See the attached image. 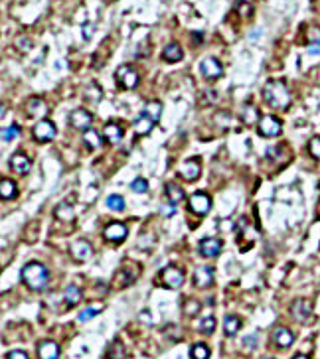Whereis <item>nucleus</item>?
Instances as JSON below:
<instances>
[{"instance_id":"1","label":"nucleus","mask_w":320,"mask_h":359,"mask_svg":"<svg viewBox=\"0 0 320 359\" xmlns=\"http://www.w3.org/2000/svg\"><path fill=\"white\" fill-rule=\"evenodd\" d=\"M22 282L34 290V292H42L48 288L50 284V270L48 266H44L42 262H28L22 268Z\"/></svg>"},{"instance_id":"2","label":"nucleus","mask_w":320,"mask_h":359,"mask_svg":"<svg viewBox=\"0 0 320 359\" xmlns=\"http://www.w3.org/2000/svg\"><path fill=\"white\" fill-rule=\"evenodd\" d=\"M263 99H265L273 109H287L291 105V93L283 81L271 79L263 87Z\"/></svg>"},{"instance_id":"3","label":"nucleus","mask_w":320,"mask_h":359,"mask_svg":"<svg viewBox=\"0 0 320 359\" xmlns=\"http://www.w3.org/2000/svg\"><path fill=\"white\" fill-rule=\"evenodd\" d=\"M115 79L117 83L123 87V89H135L139 85V71L133 67V65H121L117 71H115Z\"/></svg>"},{"instance_id":"4","label":"nucleus","mask_w":320,"mask_h":359,"mask_svg":"<svg viewBox=\"0 0 320 359\" xmlns=\"http://www.w3.org/2000/svg\"><path fill=\"white\" fill-rule=\"evenodd\" d=\"M281 128H283L281 120H279L277 117H273V115L261 117V120H259V124H257L259 134L265 136V138H275V136H279V134H281Z\"/></svg>"},{"instance_id":"5","label":"nucleus","mask_w":320,"mask_h":359,"mask_svg":"<svg viewBox=\"0 0 320 359\" xmlns=\"http://www.w3.org/2000/svg\"><path fill=\"white\" fill-rule=\"evenodd\" d=\"M34 138L38 140V142H52L53 138H55V124H53L52 120H48V119H44V120H38L36 122V126H34Z\"/></svg>"},{"instance_id":"6","label":"nucleus","mask_w":320,"mask_h":359,"mask_svg":"<svg viewBox=\"0 0 320 359\" xmlns=\"http://www.w3.org/2000/svg\"><path fill=\"white\" fill-rule=\"evenodd\" d=\"M69 122H71V126L77 128V130H89V126H91V122H93V115H91L87 109H75V111H71V115H69Z\"/></svg>"},{"instance_id":"7","label":"nucleus","mask_w":320,"mask_h":359,"mask_svg":"<svg viewBox=\"0 0 320 359\" xmlns=\"http://www.w3.org/2000/svg\"><path fill=\"white\" fill-rule=\"evenodd\" d=\"M190 209L196 213V215H206L210 209H212V200L208 194L204 192H196L194 196H190Z\"/></svg>"},{"instance_id":"8","label":"nucleus","mask_w":320,"mask_h":359,"mask_svg":"<svg viewBox=\"0 0 320 359\" xmlns=\"http://www.w3.org/2000/svg\"><path fill=\"white\" fill-rule=\"evenodd\" d=\"M160 276H162V284L168 288H180L184 284V272L176 266H166Z\"/></svg>"},{"instance_id":"9","label":"nucleus","mask_w":320,"mask_h":359,"mask_svg":"<svg viewBox=\"0 0 320 359\" xmlns=\"http://www.w3.org/2000/svg\"><path fill=\"white\" fill-rule=\"evenodd\" d=\"M291 314H293V318H295L297 322H303V324H305V322H309L311 316H313V306H311V302H309L307 298H299V300L293 302Z\"/></svg>"},{"instance_id":"10","label":"nucleus","mask_w":320,"mask_h":359,"mask_svg":"<svg viewBox=\"0 0 320 359\" xmlns=\"http://www.w3.org/2000/svg\"><path fill=\"white\" fill-rule=\"evenodd\" d=\"M127 235H129L127 225H125V223H119V221L109 223L105 227V231H103V237H105L107 241H111V243H119V241H123Z\"/></svg>"},{"instance_id":"11","label":"nucleus","mask_w":320,"mask_h":359,"mask_svg":"<svg viewBox=\"0 0 320 359\" xmlns=\"http://www.w3.org/2000/svg\"><path fill=\"white\" fill-rule=\"evenodd\" d=\"M200 174H202V164L198 158H190L180 166V176L186 178L188 182H196L200 178Z\"/></svg>"},{"instance_id":"12","label":"nucleus","mask_w":320,"mask_h":359,"mask_svg":"<svg viewBox=\"0 0 320 359\" xmlns=\"http://www.w3.org/2000/svg\"><path fill=\"white\" fill-rule=\"evenodd\" d=\"M200 71L204 77L208 79H217L223 75V65L215 59V57H206L202 63H200Z\"/></svg>"},{"instance_id":"13","label":"nucleus","mask_w":320,"mask_h":359,"mask_svg":"<svg viewBox=\"0 0 320 359\" xmlns=\"http://www.w3.org/2000/svg\"><path fill=\"white\" fill-rule=\"evenodd\" d=\"M71 256L79 262H87L89 258H93V249L85 239H79V241L71 243Z\"/></svg>"},{"instance_id":"14","label":"nucleus","mask_w":320,"mask_h":359,"mask_svg":"<svg viewBox=\"0 0 320 359\" xmlns=\"http://www.w3.org/2000/svg\"><path fill=\"white\" fill-rule=\"evenodd\" d=\"M273 342H275V346H277L279 350H287V348L293 346L295 336H293V332H291L289 328L279 326V328H275V332H273Z\"/></svg>"},{"instance_id":"15","label":"nucleus","mask_w":320,"mask_h":359,"mask_svg":"<svg viewBox=\"0 0 320 359\" xmlns=\"http://www.w3.org/2000/svg\"><path fill=\"white\" fill-rule=\"evenodd\" d=\"M221 247H223V243L219 241V239H215V237H206V239H202L200 241V253L202 256H206V258H213V256H217L221 253Z\"/></svg>"},{"instance_id":"16","label":"nucleus","mask_w":320,"mask_h":359,"mask_svg":"<svg viewBox=\"0 0 320 359\" xmlns=\"http://www.w3.org/2000/svg\"><path fill=\"white\" fill-rule=\"evenodd\" d=\"M194 284L198 288H208L213 284V268L212 266H200L194 270Z\"/></svg>"},{"instance_id":"17","label":"nucleus","mask_w":320,"mask_h":359,"mask_svg":"<svg viewBox=\"0 0 320 359\" xmlns=\"http://www.w3.org/2000/svg\"><path fill=\"white\" fill-rule=\"evenodd\" d=\"M38 358L40 359H57L59 358V346L52 340H44L38 344Z\"/></svg>"},{"instance_id":"18","label":"nucleus","mask_w":320,"mask_h":359,"mask_svg":"<svg viewBox=\"0 0 320 359\" xmlns=\"http://www.w3.org/2000/svg\"><path fill=\"white\" fill-rule=\"evenodd\" d=\"M157 122L153 120V119H149L145 113H141L139 117H137V120L133 122V128H135V132H137V136H147L151 130H153V126H155Z\"/></svg>"},{"instance_id":"19","label":"nucleus","mask_w":320,"mask_h":359,"mask_svg":"<svg viewBox=\"0 0 320 359\" xmlns=\"http://www.w3.org/2000/svg\"><path fill=\"white\" fill-rule=\"evenodd\" d=\"M26 111H28V115H30V117H36V119L44 120V117L48 115V105H46V101H42V99L34 97V99H30V101H28V105H26Z\"/></svg>"},{"instance_id":"20","label":"nucleus","mask_w":320,"mask_h":359,"mask_svg":"<svg viewBox=\"0 0 320 359\" xmlns=\"http://www.w3.org/2000/svg\"><path fill=\"white\" fill-rule=\"evenodd\" d=\"M10 166H12V170L16 174H28L30 168H32V162H30V158L26 154L18 152L10 158Z\"/></svg>"},{"instance_id":"21","label":"nucleus","mask_w":320,"mask_h":359,"mask_svg":"<svg viewBox=\"0 0 320 359\" xmlns=\"http://www.w3.org/2000/svg\"><path fill=\"white\" fill-rule=\"evenodd\" d=\"M184 57V51H182V46L178 42H170L164 50H162V59L168 61V63H176Z\"/></svg>"},{"instance_id":"22","label":"nucleus","mask_w":320,"mask_h":359,"mask_svg":"<svg viewBox=\"0 0 320 359\" xmlns=\"http://www.w3.org/2000/svg\"><path fill=\"white\" fill-rule=\"evenodd\" d=\"M103 136H105V140L109 144H117L123 138V128L119 124H115V122H109V124H105Z\"/></svg>"},{"instance_id":"23","label":"nucleus","mask_w":320,"mask_h":359,"mask_svg":"<svg viewBox=\"0 0 320 359\" xmlns=\"http://www.w3.org/2000/svg\"><path fill=\"white\" fill-rule=\"evenodd\" d=\"M241 119H243V122L249 124V126L255 124V122L259 124V120H261V119H259V111H257L255 105H245L243 111H241Z\"/></svg>"},{"instance_id":"24","label":"nucleus","mask_w":320,"mask_h":359,"mask_svg":"<svg viewBox=\"0 0 320 359\" xmlns=\"http://www.w3.org/2000/svg\"><path fill=\"white\" fill-rule=\"evenodd\" d=\"M0 196H2V200H12V198H16V196H18L16 184H14L12 180H8V178H2V182H0Z\"/></svg>"},{"instance_id":"25","label":"nucleus","mask_w":320,"mask_h":359,"mask_svg":"<svg viewBox=\"0 0 320 359\" xmlns=\"http://www.w3.org/2000/svg\"><path fill=\"white\" fill-rule=\"evenodd\" d=\"M239 328H241V320L237 318V316H225L223 318V332H225V336H235L237 332H239Z\"/></svg>"},{"instance_id":"26","label":"nucleus","mask_w":320,"mask_h":359,"mask_svg":"<svg viewBox=\"0 0 320 359\" xmlns=\"http://www.w3.org/2000/svg\"><path fill=\"white\" fill-rule=\"evenodd\" d=\"M143 113H145L149 119H153L155 122H159L160 115H162V103L160 101H149L147 105H145Z\"/></svg>"},{"instance_id":"27","label":"nucleus","mask_w":320,"mask_h":359,"mask_svg":"<svg viewBox=\"0 0 320 359\" xmlns=\"http://www.w3.org/2000/svg\"><path fill=\"white\" fill-rule=\"evenodd\" d=\"M166 196H168V200H170L172 204L176 205L178 202H182V200H184V190H182L178 184L170 182V184H166Z\"/></svg>"},{"instance_id":"28","label":"nucleus","mask_w":320,"mask_h":359,"mask_svg":"<svg viewBox=\"0 0 320 359\" xmlns=\"http://www.w3.org/2000/svg\"><path fill=\"white\" fill-rule=\"evenodd\" d=\"M63 298H65V302H67L69 306H75V304L81 302V290H79L75 284H69V286L65 288V292H63Z\"/></svg>"},{"instance_id":"29","label":"nucleus","mask_w":320,"mask_h":359,"mask_svg":"<svg viewBox=\"0 0 320 359\" xmlns=\"http://www.w3.org/2000/svg\"><path fill=\"white\" fill-rule=\"evenodd\" d=\"M83 142L89 146V148H99L101 146V138H99V132H95L93 128L85 130L83 132Z\"/></svg>"},{"instance_id":"30","label":"nucleus","mask_w":320,"mask_h":359,"mask_svg":"<svg viewBox=\"0 0 320 359\" xmlns=\"http://www.w3.org/2000/svg\"><path fill=\"white\" fill-rule=\"evenodd\" d=\"M101 310H103V304H93V306L85 308L83 312H79V322H87V320L95 318V316H97Z\"/></svg>"},{"instance_id":"31","label":"nucleus","mask_w":320,"mask_h":359,"mask_svg":"<svg viewBox=\"0 0 320 359\" xmlns=\"http://www.w3.org/2000/svg\"><path fill=\"white\" fill-rule=\"evenodd\" d=\"M192 359H210V348L206 344L192 346Z\"/></svg>"},{"instance_id":"32","label":"nucleus","mask_w":320,"mask_h":359,"mask_svg":"<svg viewBox=\"0 0 320 359\" xmlns=\"http://www.w3.org/2000/svg\"><path fill=\"white\" fill-rule=\"evenodd\" d=\"M101 89H99V85L97 83H89L87 85V89H85V99H91L93 103H99L101 101Z\"/></svg>"},{"instance_id":"33","label":"nucleus","mask_w":320,"mask_h":359,"mask_svg":"<svg viewBox=\"0 0 320 359\" xmlns=\"http://www.w3.org/2000/svg\"><path fill=\"white\" fill-rule=\"evenodd\" d=\"M18 136H20V126H18V124L6 126V128L2 130V140H4V142H12V140H16Z\"/></svg>"},{"instance_id":"34","label":"nucleus","mask_w":320,"mask_h":359,"mask_svg":"<svg viewBox=\"0 0 320 359\" xmlns=\"http://www.w3.org/2000/svg\"><path fill=\"white\" fill-rule=\"evenodd\" d=\"M198 328H200V332H202V334H208V336H210L213 330H215V318H213V316H206V318H202V322H200V326H198Z\"/></svg>"},{"instance_id":"35","label":"nucleus","mask_w":320,"mask_h":359,"mask_svg":"<svg viewBox=\"0 0 320 359\" xmlns=\"http://www.w3.org/2000/svg\"><path fill=\"white\" fill-rule=\"evenodd\" d=\"M107 207L113 209V211H123V209H125L123 196H109V198H107Z\"/></svg>"},{"instance_id":"36","label":"nucleus","mask_w":320,"mask_h":359,"mask_svg":"<svg viewBox=\"0 0 320 359\" xmlns=\"http://www.w3.org/2000/svg\"><path fill=\"white\" fill-rule=\"evenodd\" d=\"M200 310H202V302H200V300L190 298V300L184 302V312H186V316H196Z\"/></svg>"},{"instance_id":"37","label":"nucleus","mask_w":320,"mask_h":359,"mask_svg":"<svg viewBox=\"0 0 320 359\" xmlns=\"http://www.w3.org/2000/svg\"><path fill=\"white\" fill-rule=\"evenodd\" d=\"M131 190H133L135 194H147V192H149V182H147L145 178H137V180H133Z\"/></svg>"},{"instance_id":"38","label":"nucleus","mask_w":320,"mask_h":359,"mask_svg":"<svg viewBox=\"0 0 320 359\" xmlns=\"http://www.w3.org/2000/svg\"><path fill=\"white\" fill-rule=\"evenodd\" d=\"M55 213H57V217H61V219H67V221H71L73 219V211H71V207L67 204H61L57 205V209H55Z\"/></svg>"},{"instance_id":"39","label":"nucleus","mask_w":320,"mask_h":359,"mask_svg":"<svg viewBox=\"0 0 320 359\" xmlns=\"http://www.w3.org/2000/svg\"><path fill=\"white\" fill-rule=\"evenodd\" d=\"M123 358H125V348H123V344L115 342V344L111 346V350H109V359H123Z\"/></svg>"},{"instance_id":"40","label":"nucleus","mask_w":320,"mask_h":359,"mask_svg":"<svg viewBox=\"0 0 320 359\" xmlns=\"http://www.w3.org/2000/svg\"><path fill=\"white\" fill-rule=\"evenodd\" d=\"M309 150H311V154H313L317 160H320V136H315V138L309 142Z\"/></svg>"},{"instance_id":"41","label":"nucleus","mask_w":320,"mask_h":359,"mask_svg":"<svg viewBox=\"0 0 320 359\" xmlns=\"http://www.w3.org/2000/svg\"><path fill=\"white\" fill-rule=\"evenodd\" d=\"M6 359H30V356L26 352H22V350H14V352H8Z\"/></svg>"},{"instance_id":"42","label":"nucleus","mask_w":320,"mask_h":359,"mask_svg":"<svg viewBox=\"0 0 320 359\" xmlns=\"http://www.w3.org/2000/svg\"><path fill=\"white\" fill-rule=\"evenodd\" d=\"M160 213L164 215V217H172L174 213H176V205L170 204V205H160Z\"/></svg>"},{"instance_id":"43","label":"nucleus","mask_w":320,"mask_h":359,"mask_svg":"<svg viewBox=\"0 0 320 359\" xmlns=\"http://www.w3.org/2000/svg\"><path fill=\"white\" fill-rule=\"evenodd\" d=\"M93 32H95V26H93V24H83V38H85V40H89V38L93 36Z\"/></svg>"},{"instance_id":"44","label":"nucleus","mask_w":320,"mask_h":359,"mask_svg":"<svg viewBox=\"0 0 320 359\" xmlns=\"http://www.w3.org/2000/svg\"><path fill=\"white\" fill-rule=\"evenodd\" d=\"M309 53H311V55H317V53H320V40H317V42H313V44H311V46H309Z\"/></svg>"},{"instance_id":"45","label":"nucleus","mask_w":320,"mask_h":359,"mask_svg":"<svg viewBox=\"0 0 320 359\" xmlns=\"http://www.w3.org/2000/svg\"><path fill=\"white\" fill-rule=\"evenodd\" d=\"M245 346H255V336H251V340L249 338H245V342H243Z\"/></svg>"},{"instance_id":"46","label":"nucleus","mask_w":320,"mask_h":359,"mask_svg":"<svg viewBox=\"0 0 320 359\" xmlns=\"http://www.w3.org/2000/svg\"><path fill=\"white\" fill-rule=\"evenodd\" d=\"M293 359H309V358H307V356H303V354H299V356H295Z\"/></svg>"},{"instance_id":"47","label":"nucleus","mask_w":320,"mask_h":359,"mask_svg":"<svg viewBox=\"0 0 320 359\" xmlns=\"http://www.w3.org/2000/svg\"><path fill=\"white\" fill-rule=\"evenodd\" d=\"M263 359H273V358H263Z\"/></svg>"}]
</instances>
